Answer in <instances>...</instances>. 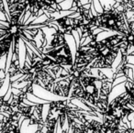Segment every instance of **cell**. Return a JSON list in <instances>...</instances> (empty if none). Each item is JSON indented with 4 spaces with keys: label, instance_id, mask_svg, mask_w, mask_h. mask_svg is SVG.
<instances>
[{
    "label": "cell",
    "instance_id": "obj_1",
    "mask_svg": "<svg viewBox=\"0 0 134 133\" xmlns=\"http://www.w3.org/2000/svg\"><path fill=\"white\" fill-rule=\"evenodd\" d=\"M87 36L95 52V61L89 66V70L111 68L119 52H121L124 48V35L117 33L102 41L97 40V35L94 31Z\"/></svg>",
    "mask_w": 134,
    "mask_h": 133
},
{
    "label": "cell",
    "instance_id": "obj_2",
    "mask_svg": "<svg viewBox=\"0 0 134 133\" xmlns=\"http://www.w3.org/2000/svg\"><path fill=\"white\" fill-rule=\"evenodd\" d=\"M130 19L128 18V11L119 2L116 6L103 8V11L92 16L88 22V29H104L118 34L125 35L130 30Z\"/></svg>",
    "mask_w": 134,
    "mask_h": 133
},
{
    "label": "cell",
    "instance_id": "obj_3",
    "mask_svg": "<svg viewBox=\"0 0 134 133\" xmlns=\"http://www.w3.org/2000/svg\"><path fill=\"white\" fill-rule=\"evenodd\" d=\"M9 10V23H22L25 14L36 19L41 11L54 13L59 12L61 8L58 0H7Z\"/></svg>",
    "mask_w": 134,
    "mask_h": 133
},
{
    "label": "cell",
    "instance_id": "obj_4",
    "mask_svg": "<svg viewBox=\"0 0 134 133\" xmlns=\"http://www.w3.org/2000/svg\"><path fill=\"white\" fill-rule=\"evenodd\" d=\"M101 80L102 76H94L92 75V74H90L89 71L80 74L74 79L68 99L71 101L74 99L79 100L87 106L95 114V112H97L96 106L99 98V89L97 83H100ZM95 115L97 116V114Z\"/></svg>",
    "mask_w": 134,
    "mask_h": 133
},
{
    "label": "cell",
    "instance_id": "obj_5",
    "mask_svg": "<svg viewBox=\"0 0 134 133\" xmlns=\"http://www.w3.org/2000/svg\"><path fill=\"white\" fill-rule=\"evenodd\" d=\"M134 113L125 92L108 103L106 112L102 115V125L105 133H118L123 119Z\"/></svg>",
    "mask_w": 134,
    "mask_h": 133
},
{
    "label": "cell",
    "instance_id": "obj_6",
    "mask_svg": "<svg viewBox=\"0 0 134 133\" xmlns=\"http://www.w3.org/2000/svg\"><path fill=\"white\" fill-rule=\"evenodd\" d=\"M72 133H105L102 122L85 118L82 121H75L71 126Z\"/></svg>",
    "mask_w": 134,
    "mask_h": 133
},
{
    "label": "cell",
    "instance_id": "obj_7",
    "mask_svg": "<svg viewBox=\"0 0 134 133\" xmlns=\"http://www.w3.org/2000/svg\"><path fill=\"white\" fill-rule=\"evenodd\" d=\"M66 40H65V35L58 29L54 34L52 35V39L51 43L49 44V47H47V50H52V49H55L58 47H61L64 43H66Z\"/></svg>",
    "mask_w": 134,
    "mask_h": 133
},
{
    "label": "cell",
    "instance_id": "obj_8",
    "mask_svg": "<svg viewBox=\"0 0 134 133\" xmlns=\"http://www.w3.org/2000/svg\"><path fill=\"white\" fill-rule=\"evenodd\" d=\"M125 94L129 99L130 106L134 109V81L131 79H128L125 83Z\"/></svg>",
    "mask_w": 134,
    "mask_h": 133
},
{
    "label": "cell",
    "instance_id": "obj_9",
    "mask_svg": "<svg viewBox=\"0 0 134 133\" xmlns=\"http://www.w3.org/2000/svg\"><path fill=\"white\" fill-rule=\"evenodd\" d=\"M118 2L123 6L128 12H131L134 15V0H118Z\"/></svg>",
    "mask_w": 134,
    "mask_h": 133
},
{
    "label": "cell",
    "instance_id": "obj_10",
    "mask_svg": "<svg viewBox=\"0 0 134 133\" xmlns=\"http://www.w3.org/2000/svg\"><path fill=\"white\" fill-rule=\"evenodd\" d=\"M0 20H2V21H8V19H7L6 16H5V14L3 13L2 11H0Z\"/></svg>",
    "mask_w": 134,
    "mask_h": 133
},
{
    "label": "cell",
    "instance_id": "obj_11",
    "mask_svg": "<svg viewBox=\"0 0 134 133\" xmlns=\"http://www.w3.org/2000/svg\"><path fill=\"white\" fill-rule=\"evenodd\" d=\"M6 78V73L3 69L0 70V79H5Z\"/></svg>",
    "mask_w": 134,
    "mask_h": 133
}]
</instances>
